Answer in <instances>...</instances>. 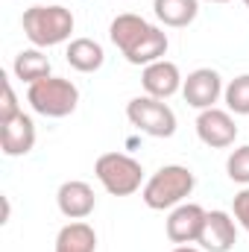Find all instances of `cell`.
Returning a JSON list of instances; mask_svg holds the SVG:
<instances>
[{
  "label": "cell",
  "instance_id": "cell-9",
  "mask_svg": "<svg viewBox=\"0 0 249 252\" xmlns=\"http://www.w3.org/2000/svg\"><path fill=\"white\" fill-rule=\"evenodd\" d=\"M205 208L196 205V202H182L176 208H170L167 214V223H164V232L173 244L185 247V244H196L199 235H202V226H205Z\"/></svg>",
  "mask_w": 249,
  "mask_h": 252
},
{
  "label": "cell",
  "instance_id": "cell-4",
  "mask_svg": "<svg viewBox=\"0 0 249 252\" xmlns=\"http://www.w3.org/2000/svg\"><path fill=\"white\" fill-rule=\"evenodd\" d=\"M27 103L32 106L35 115L59 121V118H67L76 112L79 88L64 76H47V79H38L27 88Z\"/></svg>",
  "mask_w": 249,
  "mask_h": 252
},
{
  "label": "cell",
  "instance_id": "cell-21",
  "mask_svg": "<svg viewBox=\"0 0 249 252\" xmlns=\"http://www.w3.org/2000/svg\"><path fill=\"white\" fill-rule=\"evenodd\" d=\"M232 214H235L238 226L249 235V185L235 193V199H232Z\"/></svg>",
  "mask_w": 249,
  "mask_h": 252
},
{
  "label": "cell",
  "instance_id": "cell-17",
  "mask_svg": "<svg viewBox=\"0 0 249 252\" xmlns=\"http://www.w3.org/2000/svg\"><path fill=\"white\" fill-rule=\"evenodd\" d=\"M12 73H15V79H21V82H27V85L53 76V73H50V59H47V53H44L41 47H27V50H21V53L15 56V62H12Z\"/></svg>",
  "mask_w": 249,
  "mask_h": 252
},
{
  "label": "cell",
  "instance_id": "cell-15",
  "mask_svg": "<svg viewBox=\"0 0 249 252\" xmlns=\"http://www.w3.org/2000/svg\"><path fill=\"white\" fill-rule=\"evenodd\" d=\"M53 252H97V232L85 220H70L59 229Z\"/></svg>",
  "mask_w": 249,
  "mask_h": 252
},
{
  "label": "cell",
  "instance_id": "cell-5",
  "mask_svg": "<svg viewBox=\"0 0 249 252\" xmlns=\"http://www.w3.org/2000/svg\"><path fill=\"white\" fill-rule=\"evenodd\" d=\"M94 176L112 196H132L144 188V167L126 153H103L94 161Z\"/></svg>",
  "mask_w": 249,
  "mask_h": 252
},
{
  "label": "cell",
  "instance_id": "cell-13",
  "mask_svg": "<svg viewBox=\"0 0 249 252\" xmlns=\"http://www.w3.org/2000/svg\"><path fill=\"white\" fill-rule=\"evenodd\" d=\"M35 147V121L30 115H15L12 121L0 124V150L9 158H21L30 156Z\"/></svg>",
  "mask_w": 249,
  "mask_h": 252
},
{
  "label": "cell",
  "instance_id": "cell-20",
  "mask_svg": "<svg viewBox=\"0 0 249 252\" xmlns=\"http://www.w3.org/2000/svg\"><path fill=\"white\" fill-rule=\"evenodd\" d=\"M15 115H21V106H18V97H15L12 79H6V76H3V103H0V124L12 121Z\"/></svg>",
  "mask_w": 249,
  "mask_h": 252
},
{
  "label": "cell",
  "instance_id": "cell-14",
  "mask_svg": "<svg viewBox=\"0 0 249 252\" xmlns=\"http://www.w3.org/2000/svg\"><path fill=\"white\" fill-rule=\"evenodd\" d=\"M64 59L79 73H97L106 64V50L94 38H70L64 47Z\"/></svg>",
  "mask_w": 249,
  "mask_h": 252
},
{
  "label": "cell",
  "instance_id": "cell-12",
  "mask_svg": "<svg viewBox=\"0 0 249 252\" xmlns=\"http://www.w3.org/2000/svg\"><path fill=\"white\" fill-rule=\"evenodd\" d=\"M56 205L67 220H85L94 214L97 208V196H94V188L82 179H67L59 185L56 190Z\"/></svg>",
  "mask_w": 249,
  "mask_h": 252
},
{
  "label": "cell",
  "instance_id": "cell-8",
  "mask_svg": "<svg viewBox=\"0 0 249 252\" xmlns=\"http://www.w3.org/2000/svg\"><path fill=\"white\" fill-rule=\"evenodd\" d=\"M196 138L211 150H226L238 141V124L229 109H205L196 115Z\"/></svg>",
  "mask_w": 249,
  "mask_h": 252
},
{
  "label": "cell",
  "instance_id": "cell-25",
  "mask_svg": "<svg viewBox=\"0 0 249 252\" xmlns=\"http://www.w3.org/2000/svg\"><path fill=\"white\" fill-rule=\"evenodd\" d=\"M244 6H247V9H249V0H244Z\"/></svg>",
  "mask_w": 249,
  "mask_h": 252
},
{
  "label": "cell",
  "instance_id": "cell-19",
  "mask_svg": "<svg viewBox=\"0 0 249 252\" xmlns=\"http://www.w3.org/2000/svg\"><path fill=\"white\" fill-rule=\"evenodd\" d=\"M226 176H229L232 182H238L241 188L249 185V144L235 147V150L229 153V158H226Z\"/></svg>",
  "mask_w": 249,
  "mask_h": 252
},
{
  "label": "cell",
  "instance_id": "cell-16",
  "mask_svg": "<svg viewBox=\"0 0 249 252\" xmlns=\"http://www.w3.org/2000/svg\"><path fill=\"white\" fill-rule=\"evenodd\" d=\"M153 12H156L158 24H164L170 30H182L196 21L199 0H153Z\"/></svg>",
  "mask_w": 249,
  "mask_h": 252
},
{
  "label": "cell",
  "instance_id": "cell-10",
  "mask_svg": "<svg viewBox=\"0 0 249 252\" xmlns=\"http://www.w3.org/2000/svg\"><path fill=\"white\" fill-rule=\"evenodd\" d=\"M196 244L205 252H232L235 244H238V220H235V214L220 211V208L208 211L202 235H199Z\"/></svg>",
  "mask_w": 249,
  "mask_h": 252
},
{
  "label": "cell",
  "instance_id": "cell-18",
  "mask_svg": "<svg viewBox=\"0 0 249 252\" xmlns=\"http://www.w3.org/2000/svg\"><path fill=\"white\" fill-rule=\"evenodd\" d=\"M223 103L232 115H249V73H241L235 79L226 82V91H223Z\"/></svg>",
  "mask_w": 249,
  "mask_h": 252
},
{
  "label": "cell",
  "instance_id": "cell-24",
  "mask_svg": "<svg viewBox=\"0 0 249 252\" xmlns=\"http://www.w3.org/2000/svg\"><path fill=\"white\" fill-rule=\"evenodd\" d=\"M205 3H229V0H205Z\"/></svg>",
  "mask_w": 249,
  "mask_h": 252
},
{
  "label": "cell",
  "instance_id": "cell-6",
  "mask_svg": "<svg viewBox=\"0 0 249 252\" xmlns=\"http://www.w3.org/2000/svg\"><path fill=\"white\" fill-rule=\"evenodd\" d=\"M126 118L138 132L150 138H173L176 135V112L167 106V100H156L150 94L132 97L126 103Z\"/></svg>",
  "mask_w": 249,
  "mask_h": 252
},
{
  "label": "cell",
  "instance_id": "cell-7",
  "mask_svg": "<svg viewBox=\"0 0 249 252\" xmlns=\"http://www.w3.org/2000/svg\"><path fill=\"white\" fill-rule=\"evenodd\" d=\"M223 91H226L223 76L214 67H196V70L187 73L185 82H182V97H185L187 106L196 109V112L214 109L217 100L223 97Z\"/></svg>",
  "mask_w": 249,
  "mask_h": 252
},
{
  "label": "cell",
  "instance_id": "cell-2",
  "mask_svg": "<svg viewBox=\"0 0 249 252\" xmlns=\"http://www.w3.org/2000/svg\"><path fill=\"white\" fill-rule=\"evenodd\" d=\"M73 12L62 6V3H35L30 9H24L21 15V27H24V35L30 38L32 47H56L70 41V32H73Z\"/></svg>",
  "mask_w": 249,
  "mask_h": 252
},
{
  "label": "cell",
  "instance_id": "cell-22",
  "mask_svg": "<svg viewBox=\"0 0 249 252\" xmlns=\"http://www.w3.org/2000/svg\"><path fill=\"white\" fill-rule=\"evenodd\" d=\"M9 214H12V205H9V199L3 196V220H0V223H9Z\"/></svg>",
  "mask_w": 249,
  "mask_h": 252
},
{
  "label": "cell",
  "instance_id": "cell-1",
  "mask_svg": "<svg viewBox=\"0 0 249 252\" xmlns=\"http://www.w3.org/2000/svg\"><path fill=\"white\" fill-rule=\"evenodd\" d=\"M109 38L112 44L124 53V59L129 64H138V67H147V64L164 59L170 41H167V32L156 24H150L147 18L141 15H132L124 12L118 15L112 24H109Z\"/></svg>",
  "mask_w": 249,
  "mask_h": 252
},
{
  "label": "cell",
  "instance_id": "cell-23",
  "mask_svg": "<svg viewBox=\"0 0 249 252\" xmlns=\"http://www.w3.org/2000/svg\"><path fill=\"white\" fill-rule=\"evenodd\" d=\"M173 252H205V250H196V247H190V244H185V247H176Z\"/></svg>",
  "mask_w": 249,
  "mask_h": 252
},
{
  "label": "cell",
  "instance_id": "cell-3",
  "mask_svg": "<svg viewBox=\"0 0 249 252\" xmlns=\"http://www.w3.org/2000/svg\"><path fill=\"white\" fill-rule=\"evenodd\" d=\"M196 188V176L185 164H164L158 167L141 188V199L147 208L153 211H164V208H176L182 205Z\"/></svg>",
  "mask_w": 249,
  "mask_h": 252
},
{
  "label": "cell",
  "instance_id": "cell-11",
  "mask_svg": "<svg viewBox=\"0 0 249 252\" xmlns=\"http://www.w3.org/2000/svg\"><path fill=\"white\" fill-rule=\"evenodd\" d=\"M182 82H185V76H182L179 64L167 62V59H158L141 70V88H144V94H150L156 100H170L173 94L182 91Z\"/></svg>",
  "mask_w": 249,
  "mask_h": 252
}]
</instances>
